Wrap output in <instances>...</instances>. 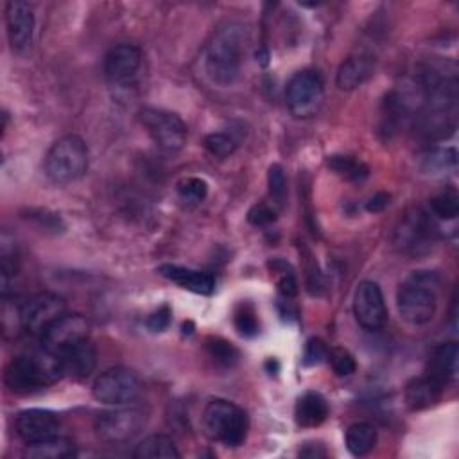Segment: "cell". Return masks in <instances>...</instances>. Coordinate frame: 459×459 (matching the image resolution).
I'll return each mask as SVG.
<instances>
[{
  "mask_svg": "<svg viewBox=\"0 0 459 459\" xmlns=\"http://www.w3.org/2000/svg\"><path fill=\"white\" fill-rule=\"evenodd\" d=\"M247 41V27L237 22L226 23L212 36L204 48V70L212 82L219 86H230L237 81Z\"/></svg>",
  "mask_w": 459,
  "mask_h": 459,
  "instance_id": "6da1fadb",
  "label": "cell"
},
{
  "mask_svg": "<svg viewBox=\"0 0 459 459\" xmlns=\"http://www.w3.org/2000/svg\"><path fill=\"white\" fill-rule=\"evenodd\" d=\"M63 377L59 357L41 346V350L14 357L4 373L11 393L30 394L52 385Z\"/></svg>",
  "mask_w": 459,
  "mask_h": 459,
  "instance_id": "7a4b0ae2",
  "label": "cell"
},
{
  "mask_svg": "<svg viewBox=\"0 0 459 459\" xmlns=\"http://www.w3.org/2000/svg\"><path fill=\"white\" fill-rule=\"evenodd\" d=\"M439 276L432 271H414L400 285L396 305L403 321L412 326L427 325L437 308Z\"/></svg>",
  "mask_w": 459,
  "mask_h": 459,
  "instance_id": "3957f363",
  "label": "cell"
},
{
  "mask_svg": "<svg viewBox=\"0 0 459 459\" xmlns=\"http://www.w3.org/2000/svg\"><path fill=\"white\" fill-rule=\"evenodd\" d=\"M201 421L206 436L226 446L242 445L249 429L246 411L222 398H213L204 405Z\"/></svg>",
  "mask_w": 459,
  "mask_h": 459,
  "instance_id": "277c9868",
  "label": "cell"
},
{
  "mask_svg": "<svg viewBox=\"0 0 459 459\" xmlns=\"http://www.w3.org/2000/svg\"><path fill=\"white\" fill-rule=\"evenodd\" d=\"M88 169V145L77 134L61 136L45 156V174L56 185H68L84 176Z\"/></svg>",
  "mask_w": 459,
  "mask_h": 459,
  "instance_id": "5b68a950",
  "label": "cell"
},
{
  "mask_svg": "<svg viewBox=\"0 0 459 459\" xmlns=\"http://www.w3.org/2000/svg\"><path fill=\"white\" fill-rule=\"evenodd\" d=\"M325 99V82L316 70L296 72L285 88V102L296 118L316 115Z\"/></svg>",
  "mask_w": 459,
  "mask_h": 459,
  "instance_id": "8992f818",
  "label": "cell"
},
{
  "mask_svg": "<svg viewBox=\"0 0 459 459\" xmlns=\"http://www.w3.org/2000/svg\"><path fill=\"white\" fill-rule=\"evenodd\" d=\"M147 423V411L142 407L117 405L104 411L95 420V432L106 443H127L136 437Z\"/></svg>",
  "mask_w": 459,
  "mask_h": 459,
  "instance_id": "52a82bcc",
  "label": "cell"
},
{
  "mask_svg": "<svg viewBox=\"0 0 459 459\" xmlns=\"http://www.w3.org/2000/svg\"><path fill=\"white\" fill-rule=\"evenodd\" d=\"M93 398L106 405H129L142 393L140 378L127 368H109L100 373L91 387Z\"/></svg>",
  "mask_w": 459,
  "mask_h": 459,
  "instance_id": "ba28073f",
  "label": "cell"
},
{
  "mask_svg": "<svg viewBox=\"0 0 459 459\" xmlns=\"http://www.w3.org/2000/svg\"><path fill=\"white\" fill-rule=\"evenodd\" d=\"M140 122L152 142L163 151H179L186 142V126L176 113L158 108H143L140 111Z\"/></svg>",
  "mask_w": 459,
  "mask_h": 459,
  "instance_id": "9c48e42d",
  "label": "cell"
},
{
  "mask_svg": "<svg viewBox=\"0 0 459 459\" xmlns=\"http://www.w3.org/2000/svg\"><path fill=\"white\" fill-rule=\"evenodd\" d=\"M90 323L82 314L65 312L54 319L39 335L41 346L52 353H61L63 350L88 339Z\"/></svg>",
  "mask_w": 459,
  "mask_h": 459,
  "instance_id": "30bf717a",
  "label": "cell"
},
{
  "mask_svg": "<svg viewBox=\"0 0 459 459\" xmlns=\"http://www.w3.org/2000/svg\"><path fill=\"white\" fill-rule=\"evenodd\" d=\"M353 316L357 323L368 332H378L385 326L387 308L377 281L364 280L357 285L353 294Z\"/></svg>",
  "mask_w": 459,
  "mask_h": 459,
  "instance_id": "8fae6325",
  "label": "cell"
},
{
  "mask_svg": "<svg viewBox=\"0 0 459 459\" xmlns=\"http://www.w3.org/2000/svg\"><path fill=\"white\" fill-rule=\"evenodd\" d=\"M66 312V303L54 292H39L22 301V317L25 333L41 335V332L61 314Z\"/></svg>",
  "mask_w": 459,
  "mask_h": 459,
  "instance_id": "7c38bea8",
  "label": "cell"
},
{
  "mask_svg": "<svg viewBox=\"0 0 459 459\" xmlns=\"http://www.w3.org/2000/svg\"><path fill=\"white\" fill-rule=\"evenodd\" d=\"M5 27H7V39L13 54L25 56L32 45V32H34L32 7L22 0H9L5 4Z\"/></svg>",
  "mask_w": 459,
  "mask_h": 459,
  "instance_id": "4fadbf2b",
  "label": "cell"
},
{
  "mask_svg": "<svg viewBox=\"0 0 459 459\" xmlns=\"http://www.w3.org/2000/svg\"><path fill=\"white\" fill-rule=\"evenodd\" d=\"M14 427H16L18 437L23 443L32 445V443H39V441L50 439L54 436H59L61 423H59L57 416L50 411L27 409L16 416Z\"/></svg>",
  "mask_w": 459,
  "mask_h": 459,
  "instance_id": "5bb4252c",
  "label": "cell"
},
{
  "mask_svg": "<svg viewBox=\"0 0 459 459\" xmlns=\"http://www.w3.org/2000/svg\"><path fill=\"white\" fill-rule=\"evenodd\" d=\"M142 65V52L129 43L115 45L104 57V75L113 84L129 82Z\"/></svg>",
  "mask_w": 459,
  "mask_h": 459,
  "instance_id": "9a60e30c",
  "label": "cell"
},
{
  "mask_svg": "<svg viewBox=\"0 0 459 459\" xmlns=\"http://www.w3.org/2000/svg\"><path fill=\"white\" fill-rule=\"evenodd\" d=\"M57 357L63 375L74 380L88 378L97 366V350L88 339L63 350L61 353H57Z\"/></svg>",
  "mask_w": 459,
  "mask_h": 459,
  "instance_id": "2e32d148",
  "label": "cell"
},
{
  "mask_svg": "<svg viewBox=\"0 0 459 459\" xmlns=\"http://www.w3.org/2000/svg\"><path fill=\"white\" fill-rule=\"evenodd\" d=\"M158 273L165 280L179 285L181 289L192 290L195 294H212L215 289V280L206 271H197V269H190L176 264H163L158 267Z\"/></svg>",
  "mask_w": 459,
  "mask_h": 459,
  "instance_id": "e0dca14e",
  "label": "cell"
},
{
  "mask_svg": "<svg viewBox=\"0 0 459 459\" xmlns=\"http://www.w3.org/2000/svg\"><path fill=\"white\" fill-rule=\"evenodd\" d=\"M432 233V224L421 210H414L412 213H407L403 221H400V226L396 230V244L411 253H418L420 247L425 246L427 238Z\"/></svg>",
  "mask_w": 459,
  "mask_h": 459,
  "instance_id": "ac0fdd59",
  "label": "cell"
},
{
  "mask_svg": "<svg viewBox=\"0 0 459 459\" xmlns=\"http://www.w3.org/2000/svg\"><path fill=\"white\" fill-rule=\"evenodd\" d=\"M373 70L375 59L371 54H353L341 63L335 82L341 90L350 91L360 86L373 74Z\"/></svg>",
  "mask_w": 459,
  "mask_h": 459,
  "instance_id": "d6986e66",
  "label": "cell"
},
{
  "mask_svg": "<svg viewBox=\"0 0 459 459\" xmlns=\"http://www.w3.org/2000/svg\"><path fill=\"white\" fill-rule=\"evenodd\" d=\"M457 357L459 348L455 342H443L434 348L425 375L437 380L441 385L450 384L457 373Z\"/></svg>",
  "mask_w": 459,
  "mask_h": 459,
  "instance_id": "ffe728a7",
  "label": "cell"
},
{
  "mask_svg": "<svg viewBox=\"0 0 459 459\" xmlns=\"http://www.w3.org/2000/svg\"><path fill=\"white\" fill-rule=\"evenodd\" d=\"M445 385L429 375L412 378L405 385V403L411 411H423L432 407L443 394Z\"/></svg>",
  "mask_w": 459,
  "mask_h": 459,
  "instance_id": "44dd1931",
  "label": "cell"
},
{
  "mask_svg": "<svg viewBox=\"0 0 459 459\" xmlns=\"http://www.w3.org/2000/svg\"><path fill=\"white\" fill-rule=\"evenodd\" d=\"M328 416V403L323 394L316 391H307L303 393L294 407V420L298 427L303 429H312L319 427Z\"/></svg>",
  "mask_w": 459,
  "mask_h": 459,
  "instance_id": "7402d4cb",
  "label": "cell"
},
{
  "mask_svg": "<svg viewBox=\"0 0 459 459\" xmlns=\"http://www.w3.org/2000/svg\"><path fill=\"white\" fill-rule=\"evenodd\" d=\"M134 459H178L181 457L172 437L163 434L147 436L140 441L133 452Z\"/></svg>",
  "mask_w": 459,
  "mask_h": 459,
  "instance_id": "603a6c76",
  "label": "cell"
},
{
  "mask_svg": "<svg viewBox=\"0 0 459 459\" xmlns=\"http://www.w3.org/2000/svg\"><path fill=\"white\" fill-rule=\"evenodd\" d=\"M25 455L32 459H68L75 455V450L68 439L54 436L50 439L27 445Z\"/></svg>",
  "mask_w": 459,
  "mask_h": 459,
  "instance_id": "cb8c5ba5",
  "label": "cell"
},
{
  "mask_svg": "<svg viewBox=\"0 0 459 459\" xmlns=\"http://www.w3.org/2000/svg\"><path fill=\"white\" fill-rule=\"evenodd\" d=\"M377 443V430L368 421L351 423L346 430V448L351 455H366Z\"/></svg>",
  "mask_w": 459,
  "mask_h": 459,
  "instance_id": "d4e9b609",
  "label": "cell"
},
{
  "mask_svg": "<svg viewBox=\"0 0 459 459\" xmlns=\"http://www.w3.org/2000/svg\"><path fill=\"white\" fill-rule=\"evenodd\" d=\"M328 167L348 181H364L369 174L368 165L351 156H339V154L328 156Z\"/></svg>",
  "mask_w": 459,
  "mask_h": 459,
  "instance_id": "484cf974",
  "label": "cell"
},
{
  "mask_svg": "<svg viewBox=\"0 0 459 459\" xmlns=\"http://www.w3.org/2000/svg\"><path fill=\"white\" fill-rule=\"evenodd\" d=\"M2 332L5 339H14L25 332L22 317V303L4 296L2 301Z\"/></svg>",
  "mask_w": 459,
  "mask_h": 459,
  "instance_id": "4316f807",
  "label": "cell"
},
{
  "mask_svg": "<svg viewBox=\"0 0 459 459\" xmlns=\"http://www.w3.org/2000/svg\"><path fill=\"white\" fill-rule=\"evenodd\" d=\"M204 348H206V353L210 355V359H213L219 366H224V368L235 366L240 359V351L231 342H228L226 339H221V337L206 339Z\"/></svg>",
  "mask_w": 459,
  "mask_h": 459,
  "instance_id": "83f0119b",
  "label": "cell"
},
{
  "mask_svg": "<svg viewBox=\"0 0 459 459\" xmlns=\"http://www.w3.org/2000/svg\"><path fill=\"white\" fill-rule=\"evenodd\" d=\"M430 212L443 221H452L459 215V195L454 188H448L430 199Z\"/></svg>",
  "mask_w": 459,
  "mask_h": 459,
  "instance_id": "f1b7e54d",
  "label": "cell"
},
{
  "mask_svg": "<svg viewBox=\"0 0 459 459\" xmlns=\"http://www.w3.org/2000/svg\"><path fill=\"white\" fill-rule=\"evenodd\" d=\"M176 190H178V195L181 201H185L188 204H197L206 197L208 185L201 178H183L178 183Z\"/></svg>",
  "mask_w": 459,
  "mask_h": 459,
  "instance_id": "f546056e",
  "label": "cell"
},
{
  "mask_svg": "<svg viewBox=\"0 0 459 459\" xmlns=\"http://www.w3.org/2000/svg\"><path fill=\"white\" fill-rule=\"evenodd\" d=\"M237 140L228 134V133H210L206 138H204V147L206 151L212 154V156H217V158H228L231 156L235 151H237Z\"/></svg>",
  "mask_w": 459,
  "mask_h": 459,
  "instance_id": "4dcf8cb0",
  "label": "cell"
},
{
  "mask_svg": "<svg viewBox=\"0 0 459 459\" xmlns=\"http://www.w3.org/2000/svg\"><path fill=\"white\" fill-rule=\"evenodd\" d=\"M233 323H235L237 332H238L242 337H253V335H256L258 330H260V325H258V319H256L255 310L251 308V305H246V303H242V305L235 310Z\"/></svg>",
  "mask_w": 459,
  "mask_h": 459,
  "instance_id": "1f68e13d",
  "label": "cell"
},
{
  "mask_svg": "<svg viewBox=\"0 0 459 459\" xmlns=\"http://www.w3.org/2000/svg\"><path fill=\"white\" fill-rule=\"evenodd\" d=\"M326 360L330 362V366H332V369H333V373L337 377H348V375L355 373V369H357L353 355L348 350H344V348H332V350H328Z\"/></svg>",
  "mask_w": 459,
  "mask_h": 459,
  "instance_id": "d6a6232c",
  "label": "cell"
},
{
  "mask_svg": "<svg viewBox=\"0 0 459 459\" xmlns=\"http://www.w3.org/2000/svg\"><path fill=\"white\" fill-rule=\"evenodd\" d=\"M267 185H269V194L276 204H283L285 194H287V181H285V172L281 165L273 163L267 172Z\"/></svg>",
  "mask_w": 459,
  "mask_h": 459,
  "instance_id": "836d02e7",
  "label": "cell"
},
{
  "mask_svg": "<svg viewBox=\"0 0 459 459\" xmlns=\"http://www.w3.org/2000/svg\"><path fill=\"white\" fill-rule=\"evenodd\" d=\"M425 163H427V170H432V172L443 170L446 167H455V151L454 149L434 151L425 158Z\"/></svg>",
  "mask_w": 459,
  "mask_h": 459,
  "instance_id": "e575fe53",
  "label": "cell"
},
{
  "mask_svg": "<svg viewBox=\"0 0 459 459\" xmlns=\"http://www.w3.org/2000/svg\"><path fill=\"white\" fill-rule=\"evenodd\" d=\"M328 355V346L317 339V337H312L308 339L307 346H305V353H303V364L305 366H316L319 362H323Z\"/></svg>",
  "mask_w": 459,
  "mask_h": 459,
  "instance_id": "d590c367",
  "label": "cell"
},
{
  "mask_svg": "<svg viewBox=\"0 0 459 459\" xmlns=\"http://www.w3.org/2000/svg\"><path fill=\"white\" fill-rule=\"evenodd\" d=\"M247 221L253 226H267L276 221V210L265 203L253 204L247 212Z\"/></svg>",
  "mask_w": 459,
  "mask_h": 459,
  "instance_id": "8d00e7d4",
  "label": "cell"
},
{
  "mask_svg": "<svg viewBox=\"0 0 459 459\" xmlns=\"http://www.w3.org/2000/svg\"><path fill=\"white\" fill-rule=\"evenodd\" d=\"M170 316H172V312H170V308L167 305L160 307L158 310H154L147 317V328L151 332H163V330H167L169 325H170Z\"/></svg>",
  "mask_w": 459,
  "mask_h": 459,
  "instance_id": "74e56055",
  "label": "cell"
},
{
  "mask_svg": "<svg viewBox=\"0 0 459 459\" xmlns=\"http://www.w3.org/2000/svg\"><path fill=\"white\" fill-rule=\"evenodd\" d=\"M287 267H289V265L285 264L283 271H280V269H273V271L283 273V274L280 276V280H278V290H280V294L285 296V298H294V296L298 294V281H296L294 273H292V271H287Z\"/></svg>",
  "mask_w": 459,
  "mask_h": 459,
  "instance_id": "f35d334b",
  "label": "cell"
},
{
  "mask_svg": "<svg viewBox=\"0 0 459 459\" xmlns=\"http://www.w3.org/2000/svg\"><path fill=\"white\" fill-rule=\"evenodd\" d=\"M389 203H391V195H389L387 192H378V194H375V195L366 203V210L377 213V212H382L384 208H387Z\"/></svg>",
  "mask_w": 459,
  "mask_h": 459,
  "instance_id": "ab89813d",
  "label": "cell"
}]
</instances>
